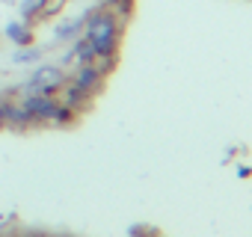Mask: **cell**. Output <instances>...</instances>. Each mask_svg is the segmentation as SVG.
<instances>
[{"instance_id": "cell-4", "label": "cell", "mask_w": 252, "mask_h": 237, "mask_svg": "<svg viewBox=\"0 0 252 237\" xmlns=\"http://www.w3.org/2000/svg\"><path fill=\"white\" fill-rule=\"evenodd\" d=\"M71 83H74V86H80L83 92L95 95V92L101 89V83H104V74H101V71H98L92 62H86V65H77V71H74Z\"/></svg>"}, {"instance_id": "cell-9", "label": "cell", "mask_w": 252, "mask_h": 237, "mask_svg": "<svg viewBox=\"0 0 252 237\" xmlns=\"http://www.w3.org/2000/svg\"><path fill=\"white\" fill-rule=\"evenodd\" d=\"M68 0H42V6H39V15L36 21H48V18H57L63 9H65Z\"/></svg>"}, {"instance_id": "cell-1", "label": "cell", "mask_w": 252, "mask_h": 237, "mask_svg": "<svg viewBox=\"0 0 252 237\" xmlns=\"http://www.w3.org/2000/svg\"><path fill=\"white\" fill-rule=\"evenodd\" d=\"M122 33H125V18H119L110 6H98L92 12H86L83 18V39L95 48V57H119V45H122Z\"/></svg>"}, {"instance_id": "cell-8", "label": "cell", "mask_w": 252, "mask_h": 237, "mask_svg": "<svg viewBox=\"0 0 252 237\" xmlns=\"http://www.w3.org/2000/svg\"><path fill=\"white\" fill-rule=\"evenodd\" d=\"M42 57H45L42 48H36V45H24V48H18V51L12 54V62H15V65H33V62H39Z\"/></svg>"}, {"instance_id": "cell-10", "label": "cell", "mask_w": 252, "mask_h": 237, "mask_svg": "<svg viewBox=\"0 0 252 237\" xmlns=\"http://www.w3.org/2000/svg\"><path fill=\"white\" fill-rule=\"evenodd\" d=\"M104 6H110L119 18H128L131 12H134V6H137V0H101Z\"/></svg>"}, {"instance_id": "cell-15", "label": "cell", "mask_w": 252, "mask_h": 237, "mask_svg": "<svg viewBox=\"0 0 252 237\" xmlns=\"http://www.w3.org/2000/svg\"><path fill=\"white\" fill-rule=\"evenodd\" d=\"M27 237H45V234H27Z\"/></svg>"}, {"instance_id": "cell-2", "label": "cell", "mask_w": 252, "mask_h": 237, "mask_svg": "<svg viewBox=\"0 0 252 237\" xmlns=\"http://www.w3.org/2000/svg\"><path fill=\"white\" fill-rule=\"evenodd\" d=\"M65 86V74L60 65H39L15 92L18 95H57Z\"/></svg>"}, {"instance_id": "cell-7", "label": "cell", "mask_w": 252, "mask_h": 237, "mask_svg": "<svg viewBox=\"0 0 252 237\" xmlns=\"http://www.w3.org/2000/svg\"><path fill=\"white\" fill-rule=\"evenodd\" d=\"M60 92H63V101H60V104H65V107H71V110H77V107H89V101H92V95L83 92V89L74 86V83H65Z\"/></svg>"}, {"instance_id": "cell-12", "label": "cell", "mask_w": 252, "mask_h": 237, "mask_svg": "<svg viewBox=\"0 0 252 237\" xmlns=\"http://www.w3.org/2000/svg\"><path fill=\"white\" fill-rule=\"evenodd\" d=\"M51 122H57V125H71V122H77V110H71V107L60 104V107H57V113H54V118H51Z\"/></svg>"}, {"instance_id": "cell-14", "label": "cell", "mask_w": 252, "mask_h": 237, "mask_svg": "<svg viewBox=\"0 0 252 237\" xmlns=\"http://www.w3.org/2000/svg\"><path fill=\"white\" fill-rule=\"evenodd\" d=\"M237 175H240V178H249V175H252V169H249V166H237Z\"/></svg>"}, {"instance_id": "cell-13", "label": "cell", "mask_w": 252, "mask_h": 237, "mask_svg": "<svg viewBox=\"0 0 252 237\" xmlns=\"http://www.w3.org/2000/svg\"><path fill=\"white\" fill-rule=\"evenodd\" d=\"M6 125V101H0V128Z\"/></svg>"}, {"instance_id": "cell-3", "label": "cell", "mask_w": 252, "mask_h": 237, "mask_svg": "<svg viewBox=\"0 0 252 237\" xmlns=\"http://www.w3.org/2000/svg\"><path fill=\"white\" fill-rule=\"evenodd\" d=\"M21 107L33 116V122L39 125V122H51L57 107H60V101L54 95H21Z\"/></svg>"}, {"instance_id": "cell-6", "label": "cell", "mask_w": 252, "mask_h": 237, "mask_svg": "<svg viewBox=\"0 0 252 237\" xmlns=\"http://www.w3.org/2000/svg\"><path fill=\"white\" fill-rule=\"evenodd\" d=\"M83 18L86 15H80V18H65V21H60L57 27H54V39L57 42H74L80 33H83Z\"/></svg>"}, {"instance_id": "cell-11", "label": "cell", "mask_w": 252, "mask_h": 237, "mask_svg": "<svg viewBox=\"0 0 252 237\" xmlns=\"http://www.w3.org/2000/svg\"><path fill=\"white\" fill-rule=\"evenodd\" d=\"M39 6H42V0H21L18 3V12H21V18L24 21H36V15H39Z\"/></svg>"}, {"instance_id": "cell-5", "label": "cell", "mask_w": 252, "mask_h": 237, "mask_svg": "<svg viewBox=\"0 0 252 237\" xmlns=\"http://www.w3.org/2000/svg\"><path fill=\"white\" fill-rule=\"evenodd\" d=\"M3 36L15 45V48H24V45H33V24L30 21H9L3 27Z\"/></svg>"}]
</instances>
